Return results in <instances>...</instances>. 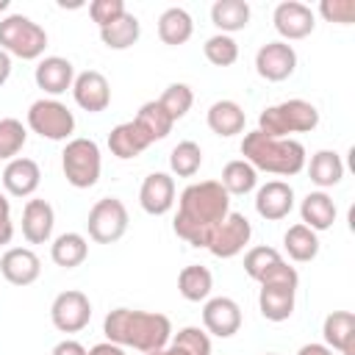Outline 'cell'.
Returning a JSON list of instances; mask_svg holds the SVG:
<instances>
[{"instance_id":"29","label":"cell","mask_w":355,"mask_h":355,"mask_svg":"<svg viewBox=\"0 0 355 355\" xmlns=\"http://www.w3.org/2000/svg\"><path fill=\"white\" fill-rule=\"evenodd\" d=\"M211 22L219 33H236L250 25V3L247 0H216L211 6Z\"/></svg>"},{"instance_id":"21","label":"cell","mask_w":355,"mask_h":355,"mask_svg":"<svg viewBox=\"0 0 355 355\" xmlns=\"http://www.w3.org/2000/svg\"><path fill=\"white\" fill-rule=\"evenodd\" d=\"M53 225H55V211L47 200H28L22 208V236L28 244H44L53 236Z\"/></svg>"},{"instance_id":"13","label":"cell","mask_w":355,"mask_h":355,"mask_svg":"<svg viewBox=\"0 0 355 355\" xmlns=\"http://www.w3.org/2000/svg\"><path fill=\"white\" fill-rule=\"evenodd\" d=\"M244 272L247 277H252L258 286L269 283V280H286V277H300L294 266H288V261L275 250V247H252L244 255Z\"/></svg>"},{"instance_id":"48","label":"cell","mask_w":355,"mask_h":355,"mask_svg":"<svg viewBox=\"0 0 355 355\" xmlns=\"http://www.w3.org/2000/svg\"><path fill=\"white\" fill-rule=\"evenodd\" d=\"M8 75H11V55L0 50V86L8 80Z\"/></svg>"},{"instance_id":"9","label":"cell","mask_w":355,"mask_h":355,"mask_svg":"<svg viewBox=\"0 0 355 355\" xmlns=\"http://www.w3.org/2000/svg\"><path fill=\"white\" fill-rule=\"evenodd\" d=\"M89 319H92V302L78 288L61 291L50 305V322L61 333H78L89 324Z\"/></svg>"},{"instance_id":"31","label":"cell","mask_w":355,"mask_h":355,"mask_svg":"<svg viewBox=\"0 0 355 355\" xmlns=\"http://www.w3.org/2000/svg\"><path fill=\"white\" fill-rule=\"evenodd\" d=\"M308 175H311V183H316L324 191V189L341 183V178H344V161H341V155L336 150H319V153L311 155Z\"/></svg>"},{"instance_id":"45","label":"cell","mask_w":355,"mask_h":355,"mask_svg":"<svg viewBox=\"0 0 355 355\" xmlns=\"http://www.w3.org/2000/svg\"><path fill=\"white\" fill-rule=\"evenodd\" d=\"M89 355H128V352H125V347H119V344L100 341V344H94V347L89 349Z\"/></svg>"},{"instance_id":"35","label":"cell","mask_w":355,"mask_h":355,"mask_svg":"<svg viewBox=\"0 0 355 355\" xmlns=\"http://www.w3.org/2000/svg\"><path fill=\"white\" fill-rule=\"evenodd\" d=\"M222 189L233 197V194H250L255 186H258V172L244 161V158H236V161H227L225 169H222Z\"/></svg>"},{"instance_id":"46","label":"cell","mask_w":355,"mask_h":355,"mask_svg":"<svg viewBox=\"0 0 355 355\" xmlns=\"http://www.w3.org/2000/svg\"><path fill=\"white\" fill-rule=\"evenodd\" d=\"M297 355H336V352H333L327 344H313V341H311V344H302V347L297 349Z\"/></svg>"},{"instance_id":"3","label":"cell","mask_w":355,"mask_h":355,"mask_svg":"<svg viewBox=\"0 0 355 355\" xmlns=\"http://www.w3.org/2000/svg\"><path fill=\"white\" fill-rule=\"evenodd\" d=\"M241 155L255 172L272 175H300L305 169V147L297 139H275L261 130H250L241 139Z\"/></svg>"},{"instance_id":"40","label":"cell","mask_w":355,"mask_h":355,"mask_svg":"<svg viewBox=\"0 0 355 355\" xmlns=\"http://www.w3.org/2000/svg\"><path fill=\"white\" fill-rule=\"evenodd\" d=\"M172 341H175L178 347H183L189 355H211V336H208L202 327H194V324L180 327V330L172 336Z\"/></svg>"},{"instance_id":"23","label":"cell","mask_w":355,"mask_h":355,"mask_svg":"<svg viewBox=\"0 0 355 355\" xmlns=\"http://www.w3.org/2000/svg\"><path fill=\"white\" fill-rule=\"evenodd\" d=\"M322 338L333 352L355 355V313L352 311H333L322 322Z\"/></svg>"},{"instance_id":"1","label":"cell","mask_w":355,"mask_h":355,"mask_svg":"<svg viewBox=\"0 0 355 355\" xmlns=\"http://www.w3.org/2000/svg\"><path fill=\"white\" fill-rule=\"evenodd\" d=\"M227 214H230V194L222 189L219 180L189 183L180 191L172 230L178 233V239L189 241L191 247H208L214 230L225 222Z\"/></svg>"},{"instance_id":"49","label":"cell","mask_w":355,"mask_h":355,"mask_svg":"<svg viewBox=\"0 0 355 355\" xmlns=\"http://www.w3.org/2000/svg\"><path fill=\"white\" fill-rule=\"evenodd\" d=\"M6 8H8V0H0V14H3Z\"/></svg>"},{"instance_id":"7","label":"cell","mask_w":355,"mask_h":355,"mask_svg":"<svg viewBox=\"0 0 355 355\" xmlns=\"http://www.w3.org/2000/svg\"><path fill=\"white\" fill-rule=\"evenodd\" d=\"M28 128L50 141H64L75 133V114L55 97L33 100L28 108Z\"/></svg>"},{"instance_id":"10","label":"cell","mask_w":355,"mask_h":355,"mask_svg":"<svg viewBox=\"0 0 355 355\" xmlns=\"http://www.w3.org/2000/svg\"><path fill=\"white\" fill-rule=\"evenodd\" d=\"M250 236H252V225L244 214L239 211H230L225 216V222L214 230L211 241H208V252L214 258H236L247 244H250Z\"/></svg>"},{"instance_id":"38","label":"cell","mask_w":355,"mask_h":355,"mask_svg":"<svg viewBox=\"0 0 355 355\" xmlns=\"http://www.w3.org/2000/svg\"><path fill=\"white\" fill-rule=\"evenodd\" d=\"M158 103H161V108L178 122V119H183V116L191 111L194 92H191V86H186V83H169V86L164 89V94L158 97Z\"/></svg>"},{"instance_id":"34","label":"cell","mask_w":355,"mask_h":355,"mask_svg":"<svg viewBox=\"0 0 355 355\" xmlns=\"http://www.w3.org/2000/svg\"><path fill=\"white\" fill-rule=\"evenodd\" d=\"M283 247H286V252H288L291 261L308 263V261H313V258L319 255V236H316L311 227H305V225L300 222V225H291V227L286 230Z\"/></svg>"},{"instance_id":"16","label":"cell","mask_w":355,"mask_h":355,"mask_svg":"<svg viewBox=\"0 0 355 355\" xmlns=\"http://www.w3.org/2000/svg\"><path fill=\"white\" fill-rule=\"evenodd\" d=\"M72 97L75 103L89 111V114H100L111 105V86H108V78L97 69H86L80 75H75L72 80Z\"/></svg>"},{"instance_id":"15","label":"cell","mask_w":355,"mask_h":355,"mask_svg":"<svg viewBox=\"0 0 355 355\" xmlns=\"http://www.w3.org/2000/svg\"><path fill=\"white\" fill-rule=\"evenodd\" d=\"M202 330L216 338H230L241 330V308L230 297H208L202 305Z\"/></svg>"},{"instance_id":"47","label":"cell","mask_w":355,"mask_h":355,"mask_svg":"<svg viewBox=\"0 0 355 355\" xmlns=\"http://www.w3.org/2000/svg\"><path fill=\"white\" fill-rule=\"evenodd\" d=\"M144 355H189L183 347H178L172 338H169V344L166 347H161V349H153V352H144Z\"/></svg>"},{"instance_id":"50","label":"cell","mask_w":355,"mask_h":355,"mask_svg":"<svg viewBox=\"0 0 355 355\" xmlns=\"http://www.w3.org/2000/svg\"><path fill=\"white\" fill-rule=\"evenodd\" d=\"M261 355H277V352H261Z\"/></svg>"},{"instance_id":"28","label":"cell","mask_w":355,"mask_h":355,"mask_svg":"<svg viewBox=\"0 0 355 355\" xmlns=\"http://www.w3.org/2000/svg\"><path fill=\"white\" fill-rule=\"evenodd\" d=\"M178 291L183 300L189 302H205L214 291V275L208 266H200V263H189L180 269L178 275Z\"/></svg>"},{"instance_id":"42","label":"cell","mask_w":355,"mask_h":355,"mask_svg":"<svg viewBox=\"0 0 355 355\" xmlns=\"http://www.w3.org/2000/svg\"><path fill=\"white\" fill-rule=\"evenodd\" d=\"M125 11H128V8H125L122 0H94V3L89 6V14H92V19L97 22V28L111 25V22L119 19Z\"/></svg>"},{"instance_id":"39","label":"cell","mask_w":355,"mask_h":355,"mask_svg":"<svg viewBox=\"0 0 355 355\" xmlns=\"http://www.w3.org/2000/svg\"><path fill=\"white\" fill-rule=\"evenodd\" d=\"M202 53H205V58H208L214 67H230V64H236V58H239V44H236V39L227 36V33H214V36L205 39Z\"/></svg>"},{"instance_id":"17","label":"cell","mask_w":355,"mask_h":355,"mask_svg":"<svg viewBox=\"0 0 355 355\" xmlns=\"http://www.w3.org/2000/svg\"><path fill=\"white\" fill-rule=\"evenodd\" d=\"M139 205L150 216H164L175 205V178L169 172H150L139 189Z\"/></svg>"},{"instance_id":"4","label":"cell","mask_w":355,"mask_h":355,"mask_svg":"<svg viewBox=\"0 0 355 355\" xmlns=\"http://www.w3.org/2000/svg\"><path fill=\"white\" fill-rule=\"evenodd\" d=\"M319 125V111L308 100H283L269 105L258 116V130L275 139H288V133H311Z\"/></svg>"},{"instance_id":"8","label":"cell","mask_w":355,"mask_h":355,"mask_svg":"<svg viewBox=\"0 0 355 355\" xmlns=\"http://www.w3.org/2000/svg\"><path fill=\"white\" fill-rule=\"evenodd\" d=\"M128 208L119 197H103L89 208V219H86V230L89 239L97 244H114L125 236L128 230Z\"/></svg>"},{"instance_id":"26","label":"cell","mask_w":355,"mask_h":355,"mask_svg":"<svg viewBox=\"0 0 355 355\" xmlns=\"http://www.w3.org/2000/svg\"><path fill=\"white\" fill-rule=\"evenodd\" d=\"M147 147H150V139L139 130V125L133 119L130 122H119L108 133V150H111V155H116L122 161H130V158L141 155Z\"/></svg>"},{"instance_id":"33","label":"cell","mask_w":355,"mask_h":355,"mask_svg":"<svg viewBox=\"0 0 355 355\" xmlns=\"http://www.w3.org/2000/svg\"><path fill=\"white\" fill-rule=\"evenodd\" d=\"M133 122H136V125H139V130L150 139V144H155V141L166 139V136H169V130H172V125H175V119L161 108V103H158V100L144 103V105L139 108V114L133 116Z\"/></svg>"},{"instance_id":"5","label":"cell","mask_w":355,"mask_h":355,"mask_svg":"<svg viewBox=\"0 0 355 355\" xmlns=\"http://www.w3.org/2000/svg\"><path fill=\"white\" fill-rule=\"evenodd\" d=\"M47 47V33L39 22H33L25 14H8L0 19V50L8 55H17L22 61L42 58Z\"/></svg>"},{"instance_id":"36","label":"cell","mask_w":355,"mask_h":355,"mask_svg":"<svg viewBox=\"0 0 355 355\" xmlns=\"http://www.w3.org/2000/svg\"><path fill=\"white\" fill-rule=\"evenodd\" d=\"M202 166V150L197 141H178L169 153V169L178 178H194Z\"/></svg>"},{"instance_id":"37","label":"cell","mask_w":355,"mask_h":355,"mask_svg":"<svg viewBox=\"0 0 355 355\" xmlns=\"http://www.w3.org/2000/svg\"><path fill=\"white\" fill-rule=\"evenodd\" d=\"M28 141V130L19 119L6 116L0 119V161H11L19 155V150Z\"/></svg>"},{"instance_id":"6","label":"cell","mask_w":355,"mask_h":355,"mask_svg":"<svg viewBox=\"0 0 355 355\" xmlns=\"http://www.w3.org/2000/svg\"><path fill=\"white\" fill-rule=\"evenodd\" d=\"M61 172H64L69 186L92 189L100 180V172H103V155H100L97 141L86 139V136L69 139L64 153H61Z\"/></svg>"},{"instance_id":"24","label":"cell","mask_w":355,"mask_h":355,"mask_svg":"<svg viewBox=\"0 0 355 355\" xmlns=\"http://www.w3.org/2000/svg\"><path fill=\"white\" fill-rule=\"evenodd\" d=\"M336 202L327 191H308L300 202V216H302V225L311 227L313 233H322V230H330L333 222H336Z\"/></svg>"},{"instance_id":"27","label":"cell","mask_w":355,"mask_h":355,"mask_svg":"<svg viewBox=\"0 0 355 355\" xmlns=\"http://www.w3.org/2000/svg\"><path fill=\"white\" fill-rule=\"evenodd\" d=\"M191 33H194V19L186 8L172 6L158 17V36L164 44H169V47L186 44L191 39Z\"/></svg>"},{"instance_id":"30","label":"cell","mask_w":355,"mask_h":355,"mask_svg":"<svg viewBox=\"0 0 355 355\" xmlns=\"http://www.w3.org/2000/svg\"><path fill=\"white\" fill-rule=\"evenodd\" d=\"M139 36H141V22L130 11H125L111 25L100 28V39H103V44L108 50H128V47H133L139 42Z\"/></svg>"},{"instance_id":"19","label":"cell","mask_w":355,"mask_h":355,"mask_svg":"<svg viewBox=\"0 0 355 355\" xmlns=\"http://www.w3.org/2000/svg\"><path fill=\"white\" fill-rule=\"evenodd\" d=\"M0 272L11 286H31L42 275V261L28 247H11L0 258Z\"/></svg>"},{"instance_id":"25","label":"cell","mask_w":355,"mask_h":355,"mask_svg":"<svg viewBox=\"0 0 355 355\" xmlns=\"http://www.w3.org/2000/svg\"><path fill=\"white\" fill-rule=\"evenodd\" d=\"M205 122H208V128H211L216 136L230 139V136H236V133L244 130L247 114H244V108H241L236 100H216V103L208 108Z\"/></svg>"},{"instance_id":"44","label":"cell","mask_w":355,"mask_h":355,"mask_svg":"<svg viewBox=\"0 0 355 355\" xmlns=\"http://www.w3.org/2000/svg\"><path fill=\"white\" fill-rule=\"evenodd\" d=\"M50 355H89V349H86L80 341H75V338H64V341H58V344L53 347Z\"/></svg>"},{"instance_id":"14","label":"cell","mask_w":355,"mask_h":355,"mask_svg":"<svg viewBox=\"0 0 355 355\" xmlns=\"http://www.w3.org/2000/svg\"><path fill=\"white\" fill-rule=\"evenodd\" d=\"M272 22H275V31L283 36V42L305 39V36H311L313 28H316V17H313L311 6H305V3H300V0L277 3V6H275V14H272Z\"/></svg>"},{"instance_id":"2","label":"cell","mask_w":355,"mask_h":355,"mask_svg":"<svg viewBox=\"0 0 355 355\" xmlns=\"http://www.w3.org/2000/svg\"><path fill=\"white\" fill-rule=\"evenodd\" d=\"M105 341L130 347L139 352H153L169 344L172 338V322L164 313L155 311H133V308H114L103 319Z\"/></svg>"},{"instance_id":"18","label":"cell","mask_w":355,"mask_h":355,"mask_svg":"<svg viewBox=\"0 0 355 355\" xmlns=\"http://www.w3.org/2000/svg\"><path fill=\"white\" fill-rule=\"evenodd\" d=\"M294 208V189L286 180H269L255 194V211L266 222H280Z\"/></svg>"},{"instance_id":"11","label":"cell","mask_w":355,"mask_h":355,"mask_svg":"<svg viewBox=\"0 0 355 355\" xmlns=\"http://www.w3.org/2000/svg\"><path fill=\"white\" fill-rule=\"evenodd\" d=\"M297 286H300V277L261 283V288H258V311H261V316L269 319V322H286L294 313Z\"/></svg>"},{"instance_id":"32","label":"cell","mask_w":355,"mask_h":355,"mask_svg":"<svg viewBox=\"0 0 355 355\" xmlns=\"http://www.w3.org/2000/svg\"><path fill=\"white\" fill-rule=\"evenodd\" d=\"M89 255V241L80 236V233H61L53 239L50 244V258L55 266L61 269H75L86 261Z\"/></svg>"},{"instance_id":"20","label":"cell","mask_w":355,"mask_h":355,"mask_svg":"<svg viewBox=\"0 0 355 355\" xmlns=\"http://www.w3.org/2000/svg\"><path fill=\"white\" fill-rule=\"evenodd\" d=\"M33 80L36 86L44 92V94H64L67 89H72V80H75V67L69 58H61V55H47L36 64L33 69Z\"/></svg>"},{"instance_id":"12","label":"cell","mask_w":355,"mask_h":355,"mask_svg":"<svg viewBox=\"0 0 355 355\" xmlns=\"http://www.w3.org/2000/svg\"><path fill=\"white\" fill-rule=\"evenodd\" d=\"M297 69V53L288 42L277 39V42H266L258 47L255 53V72L269 80V83H280L286 78H291Z\"/></svg>"},{"instance_id":"43","label":"cell","mask_w":355,"mask_h":355,"mask_svg":"<svg viewBox=\"0 0 355 355\" xmlns=\"http://www.w3.org/2000/svg\"><path fill=\"white\" fill-rule=\"evenodd\" d=\"M14 239V222H11V202L0 191V247H6Z\"/></svg>"},{"instance_id":"41","label":"cell","mask_w":355,"mask_h":355,"mask_svg":"<svg viewBox=\"0 0 355 355\" xmlns=\"http://www.w3.org/2000/svg\"><path fill=\"white\" fill-rule=\"evenodd\" d=\"M319 14L327 22H338V25H349L355 19V0H322L319 3Z\"/></svg>"},{"instance_id":"22","label":"cell","mask_w":355,"mask_h":355,"mask_svg":"<svg viewBox=\"0 0 355 355\" xmlns=\"http://www.w3.org/2000/svg\"><path fill=\"white\" fill-rule=\"evenodd\" d=\"M42 183V169L33 158H11L3 169V189L11 197H31Z\"/></svg>"}]
</instances>
